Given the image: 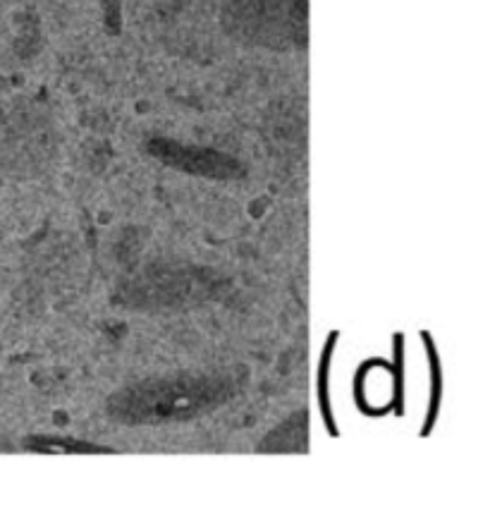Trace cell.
<instances>
[{
    "label": "cell",
    "instance_id": "2",
    "mask_svg": "<svg viewBox=\"0 0 490 512\" xmlns=\"http://www.w3.org/2000/svg\"><path fill=\"white\" fill-rule=\"evenodd\" d=\"M223 27L244 46L297 51L309 39V0H225Z\"/></svg>",
    "mask_w": 490,
    "mask_h": 512
},
{
    "label": "cell",
    "instance_id": "4",
    "mask_svg": "<svg viewBox=\"0 0 490 512\" xmlns=\"http://www.w3.org/2000/svg\"><path fill=\"white\" fill-rule=\"evenodd\" d=\"M306 422L299 426V414H294L292 419H287L283 426L273 431L271 436L263 441L261 450H304L306 446Z\"/></svg>",
    "mask_w": 490,
    "mask_h": 512
},
{
    "label": "cell",
    "instance_id": "6",
    "mask_svg": "<svg viewBox=\"0 0 490 512\" xmlns=\"http://www.w3.org/2000/svg\"><path fill=\"white\" fill-rule=\"evenodd\" d=\"M424 340L428 343V357H431V371H433V400H431V410H428V419H426V431L428 434L431 431V424L433 419H436V412H438V395H440V369H438V357H436V350L431 347V340H428V335H424Z\"/></svg>",
    "mask_w": 490,
    "mask_h": 512
},
{
    "label": "cell",
    "instance_id": "5",
    "mask_svg": "<svg viewBox=\"0 0 490 512\" xmlns=\"http://www.w3.org/2000/svg\"><path fill=\"white\" fill-rule=\"evenodd\" d=\"M29 450H41V453H110V448H98L91 443L65 441V438H29Z\"/></svg>",
    "mask_w": 490,
    "mask_h": 512
},
{
    "label": "cell",
    "instance_id": "1",
    "mask_svg": "<svg viewBox=\"0 0 490 512\" xmlns=\"http://www.w3.org/2000/svg\"><path fill=\"white\" fill-rule=\"evenodd\" d=\"M237 393V371H182L120 388L108 398L106 412L125 426H168L216 412Z\"/></svg>",
    "mask_w": 490,
    "mask_h": 512
},
{
    "label": "cell",
    "instance_id": "3",
    "mask_svg": "<svg viewBox=\"0 0 490 512\" xmlns=\"http://www.w3.org/2000/svg\"><path fill=\"white\" fill-rule=\"evenodd\" d=\"M149 156L161 161L163 166L180 170V173L194 175V178L216 180V182H232L244 178V166L235 156L225 154V151L206 149V146L182 144L175 139H149L146 144Z\"/></svg>",
    "mask_w": 490,
    "mask_h": 512
},
{
    "label": "cell",
    "instance_id": "7",
    "mask_svg": "<svg viewBox=\"0 0 490 512\" xmlns=\"http://www.w3.org/2000/svg\"><path fill=\"white\" fill-rule=\"evenodd\" d=\"M333 343H335V335H330L326 345V355H323V362H321V390H318L323 402V414H326L330 426H333V422H330V405H328V367H330V355H333Z\"/></svg>",
    "mask_w": 490,
    "mask_h": 512
}]
</instances>
